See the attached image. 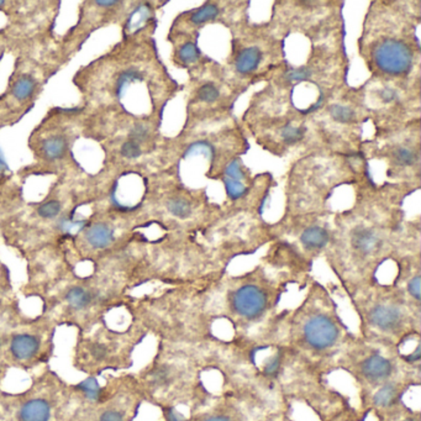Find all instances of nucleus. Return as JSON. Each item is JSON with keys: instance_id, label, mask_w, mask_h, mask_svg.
I'll list each match as a JSON object with an SVG mask.
<instances>
[{"instance_id": "f257e3e1", "label": "nucleus", "mask_w": 421, "mask_h": 421, "mask_svg": "<svg viewBox=\"0 0 421 421\" xmlns=\"http://www.w3.org/2000/svg\"><path fill=\"white\" fill-rule=\"evenodd\" d=\"M69 392L46 377L23 394L0 393V421H66Z\"/></svg>"}, {"instance_id": "f03ea898", "label": "nucleus", "mask_w": 421, "mask_h": 421, "mask_svg": "<svg viewBox=\"0 0 421 421\" xmlns=\"http://www.w3.org/2000/svg\"><path fill=\"white\" fill-rule=\"evenodd\" d=\"M136 408L137 393L131 382L112 381L92 402L71 387L66 421H131Z\"/></svg>"}, {"instance_id": "7ed1b4c3", "label": "nucleus", "mask_w": 421, "mask_h": 421, "mask_svg": "<svg viewBox=\"0 0 421 421\" xmlns=\"http://www.w3.org/2000/svg\"><path fill=\"white\" fill-rule=\"evenodd\" d=\"M413 51L400 40H384L373 50L376 67L389 76L408 74L413 66Z\"/></svg>"}, {"instance_id": "20e7f679", "label": "nucleus", "mask_w": 421, "mask_h": 421, "mask_svg": "<svg viewBox=\"0 0 421 421\" xmlns=\"http://www.w3.org/2000/svg\"><path fill=\"white\" fill-rule=\"evenodd\" d=\"M268 299L266 293L257 286L246 284L239 288L231 298V307L236 314L252 320L264 314Z\"/></svg>"}, {"instance_id": "39448f33", "label": "nucleus", "mask_w": 421, "mask_h": 421, "mask_svg": "<svg viewBox=\"0 0 421 421\" xmlns=\"http://www.w3.org/2000/svg\"><path fill=\"white\" fill-rule=\"evenodd\" d=\"M303 334L305 343L318 351L332 347L338 340L336 324L325 315H316L307 321Z\"/></svg>"}, {"instance_id": "423d86ee", "label": "nucleus", "mask_w": 421, "mask_h": 421, "mask_svg": "<svg viewBox=\"0 0 421 421\" xmlns=\"http://www.w3.org/2000/svg\"><path fill=\"white\" fill-rule=\"evenodd\" d=\"M403 320V314L397 307L381 304L377 305L370 313V321L372 325L382 332H393L400 326Z\"/></svg>"}, {"instance_id": "0eeeda50", "label": "nucleus", "mask_w": 421, "mask_h": 421, "mask_svg": "<svg viewBox=\"0 0 421 421\" xmlns=\"http://www.w3.org/2000/svg\"><path fill=\"white\" fill-rule=\"evenodd\" d=\"M361 372L371 382H382L392 376L393 363L381 354H373L362 362Z\"/></svg>"}, {"instance_id": "6e6552de", "label": "nucleus", "mask_w": 421, "mask_h": 421, "mask_svg": "<svg viewBox=\"0 0 421 421\" xmlns=\"http://www.w3.org/2000/svg\"><path fill=\"white\" fill-rule=\"evenodd\" d=\"M40 350V338L31 334H19L12 337L10 352L17 361L28 362L35 359Z\"/></svg>"}, {"instance_id": "1a4fd4ad", "label": "nucleus", "mask_w": 421, "mask_h": 421, "mask_svg": "<svg viewBox=\"0 0 421 421\" xmlns=\"http://www.w3.org/2000/svg\"><path fill=\"white\" fill-rule=\"evenodd\" d=\"M352 248L361 255H372L381 248V237L370 227H357L351 235Z\"/></svg>"}, {"instance_id": "9d476101", "label": "nucleus", "mask_w": 421, "mask_h": 421, "mask_svg": "<svg viewBox=\"0 0 421 421\" xmlns=\"http://www.w3.org/2000/svg\"><path fill=\"white\" fill-rule=\"evenodd\" d=\"M261 61H262V52L259 47L256 46L246 47L236 58V71L240 74H252L259 68Z\"/></svg>"}, {"instance_id": "9b49d317", "label": "nucleus", "mask_w": 421, "mask_h": 421, "mask_svg": "<svg viewBox=\"0 0 421 421\" xmlns=\"http://www.w3.org/2000/svg\"><path fill=\"white\" fill-rule=\"evenodd\" d=\"M85 239L92 248H105L114 241V231L112 227L104 223H98L90 226L85 234Z\"/></svg>"}, {"instance_id": "f8f14e48", "label": "nucleus", "mask_w": 421, "mask_h": 421, "mask_svg": "<svg viewBox=\"0 0 421 421\" xmlns=\"http://www.w3.org/2000/svg\"><path fill=\"white\" fill-rule=\"evenodd\" d=\"M300 241L304 248L308 250H321L330 241V235L327 230L321 226H310L303 231Z\"/></svg>"}, {"instance_id": "ddd939ff", "label": "nucleus", "mask_w": 421, "mask_h": 421, "mask_svg": "<svg viewBox=\"0 0 421 421\" xmlns=\"http://www.w3.org/2000/svg\"><path fill=\"white\" fill-rule=\"evenodd\" d=\"M67 150V140L61 135L51 136L42 142L41 151L44 157L55 161L62 157L65 152Z\"/></svg>"}, {"instance_id": "4468645a", "label": "nucleus", "mask_w": 421, "mask_h": 421, "mask_svg": "<svg viewBox=\"0 0 421 421\" xmlns=\"http://www.w3.org/2000/svg\"><path fill=\"white\" fill-rule=\"evenodd\" d=\"M66 302L74 310H85L93 302V295L82 286H74L66 294Z\"/></svg>"}, {"instance_id": "2eb2a0df", "label": "nucleus", "mask_w": 421, "mask_h": 421, "mask_svg": "<svg viewBox=\"0 0 421 421\" xmlns=\"http://www.w3.org/2000/svg\"><path fill=\"white\" fill-rule=\"evenodd\" d=\"M397 398H398V388L392 383H388L377 390V393L373 397V402L377 406L388 408L395 403Z\"/></svg>"}, {"instance_id": "dca6fc26", "label": "nucleus", "mask_w": 421, "mask_h": 421, "mask_svg": "<svg viewBox=\"0 0 421 421\" xmlns=\"http://www.w3.org/2000/svg\"><path fill=\"white\" fill-rule=\"evenodd\" d=\"M35 88H36L35 79L25 76L15 82V85L12 87V96H15L17 101H26L28 98L33 96Z\"/></svg>"}, {"instance_id": "f3484780", "label": "nucleus", "mask_w": 421, "mask_h": 421, "mask_svg": "<svg viewBox=\"0 0 421 421\" xmlns=\"http://www.w3.org/2000/svg\"><path fill=\"white\" fill-rule=\"evenodd\" d=\"M167 209L169 213L172 214L178 219H187L189 218L191 214V203L188 202L184 198H172L167 202Z\"/></svg>"}, {"instance_id": "a211bd4d", "label": "nucleus", "mask_w": 421, "mask_h": 421, "mask_svg": "<svg viewBox=\"0 0 421 421\" xmlns=\"http://www.w3.org/2000/svg\"><path fill=\"white\" fill-rule=\"evenodd\" d=\"M219 15V8L208 3L205 6L199 8L197 12H194V14L191 15V23L196 24V25H200V24H205L213 20L215 17Z\"/></svg>"}, {"instance_id": "6ab92c4d", "label": "nucleus", "mask_w": 421, "mask_h": 421, "mask_svg": "<svg viewBox=\"0 0 421 421\" xmlns=\"http://www.w3.org/2000/svg\"><path fill=\"white\" fill-rule=\"evenodd\" d=\"M329 110L332 118L340 124H351L356 121V112L352 110V108L335 104Z\"/></svg>"}, {"instance_id": "aec40b11", "label": "nucleus", "mask_w": 421, "mask_h": 421, "mask_svg": "<svg viewBox=\"0 0 421 421\" xmlns=\"http://www.w3.org/2000/svg\"><path fill=\"white\" fill-rule=\"evenodd\" d=\"M224 184L226 188V193L227 196L232 199V200H237L240 198L243 197L248 191V188L245 184H242V182L240 180H234L227 177H224Z\"/></svg>"}, {"instance_id": "412c9836", "label": "nucleus", "mask_w": 421, "mask_h": 421, "mask_svg": "<svg viewBox=\"0 0 421 421\" xmlns=\"http://www.w3.org/2000/svg\"><path fill=\"white\" fill-rule=\"evenodd\" d=\"M186 155L187 156L203 155L204 157L208 158V160H213L214 147L207 141H197V142L191 144L189 148L187 150Z\"/></svg>"}, {"instance_id": "4be33fe9", "label": "nucleus", "mask_w": 421, "mask_h": 421, "mask_svg": "<svg viewBox=\"0 0 421 421\" xmlns=\"http://www.w3.org/2000/svg\"><path fill=\"white\" fill-rule=\"evenodd\" d=\"M394 161L399 166H413L416 162V153L408 147H398L393 152Z\"/></svg>"}, {"instance_id": "5701e85b", "label": "nucleus", "mask_w": 421, "mask_h": 421, "mask_svg": "<svg viewBox=\"0 0 421 421\" xmlns=\"http://www.w3.org/2000/svg\"><path fill=\"white\" fill-rule=\"evenodd\" d=\"M282 140L284 141L288 145H294L300 140H303L304 130L299 126H293V125H286L281 131Z\"/></svg>"}, {"instance_id": "b1692460", "label": "nucleus", "mask_w": 421, "mask_h": 421, "mask_svg": "<svg viewBox=\"0 0 421 421\" xmlns=\"http://www.w3.org/2000/svg\"><path fill=\"white\" fill-rule=\"evenodd\" d=\"M199 56H200L199 50L196 44H193V42H187L178 51V57L183 63L197 62Z\"/></svg>"}, {"instance_id": "393cba45", "label": "nucleus", "mask_w": 421, "mask_h": 421, "mask_svg": "<svg viewBox=\"0 0 421 421\" xmlns=\"http://www.w3.org/2000/svg\"><path fill=\"white\" fill-rule=\"evenodd\" d=\"M198 98H199V101L209 103V104L215 103L220 98L219 88L213 83L202 85L198 90Z\"/></svg>"}, {"instance_id": "a878e982", "label": "nucleus", "mask_w": 421, "mask_h": 421, "mask_svg": "<svg viewBox=\"0 0 421 421\" xmlns=\"http://www.w3.org/2000/svg\"><path fill=\"white\" fill-rule=\"evenodd\" d=\"M41 218L44 219H55L58 216V214L61 213V203L57 200H49L44 203L39 209H37Z\"/></svg>"}, {"instance_id": "bb28decb", "label": "nucleus", "mask_w": 421, "mask_h": 421, "mask_svg": "<svg viewBox=\"0 0 421 421\" xmlns=\"http://www.w3.org/2000/svg\"><path fill=\"white\" fill-rule=\"evenodd\" d=\"M141 153H142V150H141L140 145L136 144L134 141H126L124 145L121 146V155L125 158L135 160V158L140 157Z\"/></svg>"}, {"instance_id": "cd10ccee", "label": "nucleus", "mask_w": 421, "mask_h": 421, "mask_svg": "<svg viewBox=\"0 0 421 421\" xmlns=\"http://www.w3.org/2000/svg\"><path fill=\"white\" fill-rule=\"evenodd\" d=\"M282 356L281 354H275L273 357H270L264 367V372L266 376L275 377L281 370Z\"/></svg>"}, {"instance_id": "c85d7f7f", "label": "nucleus", "mask_w": 421, "mask_h": 421, "mask_svg": "<svg viewBox=\"0 0 421 421\" xmlns=\"http://www.w3.org/2000/svg\"><path fill=\"white\" fill-rule=\"evenodd\" d=\"M225 177L231 178L234 180H240L241 182L243 178V173H242L241 163L239 160H232L227 166H226V171H225Z\"/></svg>"}, {"instance_id": "c756f323", "label": "nucleus", "mask_w": 421, "mask_h": 421, "mask_svg": "<svg viewBox=\"0 0 421 421\" xmlns=\"http://www.w3.org/2000/svg\"><path fill=\"white\" fill-rule=\"evenodd\" d=\"M310 77H311V71L307 67L295 68L286 74V78L289 82H302V80H307Z\"/></svg>"}, {"instance_id": "7c9ffc66", "label": "nucleus", "mask_w": 421, "mask_h": 421, "mask_svg": "<svg viewBox=\"0 0 421 421\" xmlns=\"http://www.w3.org/2000/svg\"><path fill=\"white\" fill-rule=\"evenodd\" d=\"M148 139V129L145 125H136L130 131V140L134 141L140 145L141 142H145Z\"/></svg>"}, {"instance_id": "2f4dec72", "label": "nucleus", "mask_w": 421, "mask_h": 421, "mask_svg": "<svg viewBox=\"0 0 421 421\" xmlns=\"http://www.w3.org/2000/svg\"><path fill=\"white\" fill-rule=\"evenodd\" d=\"M92 359L96 362V363H103L105 362L108 359V351L107 347L101 343H94L92 346Z\"/></svg>"}, {"instance_id": "473e14b6", "label": "nucleus", "mask_w": 421, "mask_h": 421, "mask_svg": "<svg viewBox=\"0 0 421 421\" xmlns=\"http://www.w3.org/2000/svg\"><path fill=\"white\" fill-rule=\"evenodd\" d=\"M140 78V74H137L136 71L134 69H130V71H126L125 74H121L120 76V78L118 80V94L120 96L121 94V92H123V88H124L125 85H128L130 82H132V80H136V79Z\"/></svg>"}, {"instance_id": "72a5a7b5", "label": "nucleus", "mask_w": 421, "mask_h": 421, "mask_svg": "<svg viewBox=\"0 0 421 421\" xmlns=\"http://www.w3.org/2000/svg\"><path fill=\"white\" fill-rule=\"evenodd\" d=\"M408 291H409L410 295L415 300H420V277L419 275H416L409 282Z\"/></svg>"}, {"instance_id": "f704fd0d", "label": "nucleus", "mask_w": 421, "mask_h": 421, "mask_svg": "<svg viewBox=\"0 0 421 421\" xmlns=\"http://www.w3.org/2000/svg\"><path fill=\"white\" fill-rule=\"evenodd\" d=\"M164 416L167 421H187L186 418L180 414L174 408H166L164 409Z\"/></svg>"}, {"instance_id": "c9c22d12", "label": "nucleus", "mask_w": 421, "mask_h": 421, "mask_svg": "<svg viewBox=\"0 0 421 421\" xmlns=\"http://www.w3.org/2000/svg\"><path fill=\"white\" fill-rule=\"evenodd\" d=\"M381 98H382L383 101L390 103V101H393L397 98V93L393 89H390V88H386V89L382 90Z\"/></svg>"}, {"instance_id": "e433bc0d", "label": "nucleus", "mask_w": 421, "mask_h": 421, "mask_svg": "<svg viewBox=\"0 0 421 421\" xmlns=\"http://www.w3.org/2000/svg\"><path fill=\"white\" fill-rule=\"evenodd\" d=\"M204 421H232L230 418H227V416L223 415H216L212 416V418H208V419H205Z\"/></svg>"}, {"instance_id": "4c0bfd02", "label": "nucleus", "mask_w": 421, "mask_h": 421, "mask_svg": "<svg viewBox=\"0 0 421 421\" xmlns=\"http://www.w3.org/2000/svg\"><path fill=\"white\" fill-rule=\"evenodd\" d=\"M119 1H96V6H103V8H110L112 6H117Z\"/></svg>"}, {"instance_id": "58836bf2", "label": "nucleus", "mask_w": 421, "mask_h": 421, "mask_svg": "<svg viewBox=\"0 0 421 421\" xmlns=\"http://www.w3.org/2000/svg\"><path fill=\"white\" fill-rule=\"evenodd\" d=\"M403 421H419L418 420V419H415V418H406V419H404V420Z\"/></svg>"}, {"instance_id": "ea45409f", "label": "nucleus", "mask_w": 421, "mask_h": 421, "mask_svg": "<svg viewBox=\"0 0 421 421\" xmlns=\"http://www.w3.org/2000/svg\"><path fill=\"white\" fill-rule=\"evenodd\" d=\"M4 4V1H0V6H3Z\"/></svg>"}, {"instance_id": "a19ab883", "label": "nucleus", "mask_w": 421, "mask_h": 421, "mask_svg": "<svg viewBox=\"0 0 421 421\" xmlns=\"http://www.w3.org/2000/svg\"></svg>"}]
</instances>
